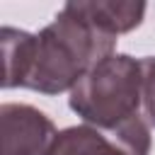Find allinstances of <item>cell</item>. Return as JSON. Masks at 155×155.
I'll return each mask as SVG.
<instances>
[{
  "label": "cell",
  "instance_id": "1",
  "mask_svg": "<svg viewBox=\"0 0 155 155\" xmlns=\"http://www.w3.org/2000/svg\"><path fill=\"white\" fill-rule=\"evenodd\" d=\"M116 48V36L99 29L73 2H65L51 24L36 34L24 87L41 94L70 92L99 61Z\"/></svg>",
  "mask_w": 155,
  "mask_h": 155
},
{
  "label": "cell",
  "instance_id": "2",
  "mask_svg": "<svg viewBox=\"0 0 155 155\" xmlns=\"http://www.w3.org/2000/svg\"><path fill=\"white\" fill-rule=\"evenodd\" d=\"M68 104L87 126L111 131L126 124L138 116L143 104L140 61L128 53H111L70 90Z\"/></svg>",
  "mask_w": 155,
  "mask_h": 155
},
{
  "label": "cell",
  "instance_id": "3",
  "mask_svg": "<svg viewBox=\"0 0 155 155\" xmlns=\"http://www.w3.org/2000/svg\"><path fill=\"white\" fill-rule=\"evenodd\" d=\"M150 126L138 114L126 124L102 131L94 126H68L58 131V138L48 155H148Z\"/></svg>",
  "mask_w": 155,
  "mask_h": 155
},
{
  "label": "cell",
  "instance_id": "4",
  "mask_svg": "<svg viewBox=\"0 0 155 155\" xmlns=\"http://www.w3.org/2000/svg\"><path fill=\"white\" fill-rule=\"evenodd\" d=\"M58 128L41 109L19 102L0 107V155H48Z\"/></svg>",
  "mask_w": 155,
  "mask_h": 155
},
{
  "label": "cell",
  "instance_id": "5",
  "mask_svg": "<svg viewBox=\"0 0 155 155\" xmlns=\"http://www.w3.org/2000/svg\"><path fill=\"white\" fill-rule=\"evenodd\" d=\"M73 7L85 15L90 22H94L107 34H126L140 27L145 17V2H131V0H87V2H73Z\"/></svg>",
  "mask_w": 155,
  "mask_h": 155
},
{
  "label": "cell",
  "instance_id": "6",
  "mask_svg": "<svg viewBox=\"0 0 155 155\" xmlns=\"http://www.w3.org/2000/svg\"><path fill=\"white\" fill-rule=\"evenodd\" d=\"M0 39H2V61H5L2 87L5 90L24 87L29 68H31L36 34H29V31L15 29V27H2Z\"/></svg>",
  "mask_w": 155,
  "mask_h": 155
},
{
  "label": "cell",
  "instance_id": "7",
  "mask_svg": "<svg viewBox=\"0 0 155 155\" xmlns=\"http://www.w3.org/2000/svg\"><path fill=\"white\" fill-rule=\"evenodd\" d=\"M140 70H143V109L148 124L155 126V56L140 58Z\"/></svg>",
  "mask_w": 155,
  "mask_h": 155
}]
</instances>
